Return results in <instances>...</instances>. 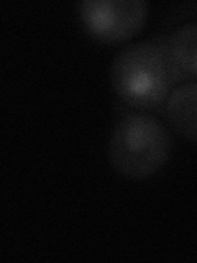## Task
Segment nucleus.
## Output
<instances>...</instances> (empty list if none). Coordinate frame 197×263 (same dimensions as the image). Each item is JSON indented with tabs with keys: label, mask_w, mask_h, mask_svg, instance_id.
Segmentation results:
<instances>
[{
	"label": "nucleus",
	"mask_w": 197,
	"mask_h": 263,
	"mask_svg": "<svg viewBox=\"0 0 197 263\" xmlns=\"http://www.w3.org/2000/svg\"><path fill=\"white\" fill-rule=\"evenodd\" d=\"M84 30L97 41L119 45L143 30L148 4L143 0H84L77 5Z\"/></svg>",
	"instance_id": "7ed1b4c3"
},
{
	"label": "nucleus",
	"mask_w": 197,
	"mask_h": 263,
	"mask_svg": "<svg viewBox=\"0 0 197 263\" xmlns=\"http://www.w3.org/2000/svg\"><path fill=\"white\" fill-rule=\"evenodd\" d=\"M164 112L174 132L197 143V81L183 82L172 89Z\"/></svg>",
	"instance_id": "20e7f679"
},
{
	"label": "nucleus",
	"mask_w": 197,
	"mask_h": 263,
	"mask_svg": "<svg viewBox=\"0 0 197 263\" xmlns=\"http://www.w3.org/2000/svg\"><path fill=\"white\" fill-rule=\"evenodd\" d=\"M172 153V138L160 120L143 112L127 114L113 127L109 161L119 175L145 179L158 173Z\"/></svg>",
	"instance_id": "f03ea898"
},
{
	"label": "nucleus",
	"mask_w": 197,
	"mask_h": 263,
	"mask_svg": "<svg viewBox=\"0 0 197 263\" xmlns=\"http://www.w3.org/2000/svg\"><path fill=\"white\" fill-rule=\"evenodd\" d=\"M168 43L184 76L197 78V22L178 27L168 36Z\"/></svg>",
	"instance_id": "39448f33"
},
{
	"label": "nucleus",
	"mask_w": 197,
	"mask_h": 263,
	"mask_svg": "<svg viewBox=\"0 0 197 263\" xmlns=\"http://www.w3.org/2000/svg\"><path fill=\"white\" fill-rule=\"evenodd\" d=\"M183 78L164 36L125 46L115 56L110 69L115 94L136 110H154L166 104Z\"/></svg>",
	"instance_id": "f257e3e1"
}]
</instances>
